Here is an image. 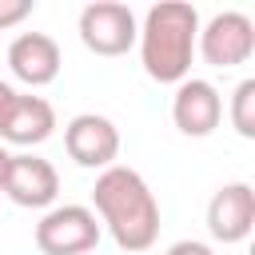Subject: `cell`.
<instances>
[{"label":"cell","mask_w":255,"mask_h":255,"mask_svg":"<svg viewBox=\"0 0 255 255\" xmlns=\"http://www.w3.org/2000/svg\"><path fill=\"white\" fill-rule=\"evenodd\" d=\"M92 207L104 219L116 247L128 255L147 251L159 239V203L135 167H124V163L104 167L92 187Z\"/></svg>","instance_id":"cell-1"},{"label":"cell","mask_w":255,"mask_h":255,"mask_svg":"<svg viewBox=\"0 0 255 255\" xmlns=\"http://www.w3.org/2000/svg\"><path fill=\"white\" fill-rule=\"evenodd\" d=\"M195 36H199V12L183 0L151 4L139 24V60L143 72L155 84H183L195 60Z\"/></svg>","instance_id":"cell-2"},{"label":"cell","mask_w":255,"mask_h":255,"mask_svg":"<svg viewBox=\"0 0 255 255\" xmlns=\"http://www.w3.org/2000/svg\"><path fill=\"white\" fill-rule=\"evenodd\" d=\"M96 243H100V223L96 211L84 203L48 207L44 219L36 223V247L44 255H88Z\"/></svg>","instance_id":"cell-3"},{"label":"cell","mask_w":255,"mask_h":255,"mask_svg":"<svg viewBox=\"0 0 255 255\" xmlns=\"http://www.w3.org/2000/svg\"><path fill=\"white\" fill-rule=\"evenodd\" d=\"M195 52L211 68H239L255 52V24L247 12H215L207 24H199Z\"/></svg>","instance_id":"cell-4"},{"label":"cell","mask_w":255,"mask_h":255,"mask_svg":"<svg viewBox=\"0 0 255 255\" xmlns=\"http://www.w3.org/2000/svg\"><path fill=\"white\" fill-rule=\"evenodd\" d=\"M139 36L135 12L120 0H96L80 12V40L96 56H124Z\"/></svg>","instance_id":"cell-5"},{"label":"cell","mask_w":255,"mask_h":255,"mask_svg":"<svg viewBox=\"0 0 255 255\" xmlns=\"http://www.w3.org/2000/svg\"><path fill=\"white\" fill-rule=\"evenodd\" d=\"M64 147L68 155L80 163V167H112L116 155H120V128L108 120V116H96V112H80L68 120L64 128Z\"/></svg>","instance_id":"cell-6"},{"label":"cell","mask_w":255,"mask_h":255,"mask_svg":"<svg viewBox=\"0 0 255 255\" xmlns=\"http://www.w3.org/2000/svg\"><path fill=\"white\" fill-rule=\"evenodd\" d=\"M255 227V187L235 179L223 183L207 203V231L219 243H243Z\"/></svg>","instance_id":"cell-7"},{"label":"cell","mask_w":255,"mask_h":255,"mask_svg":"<svg viewBox=\"0 0 255 255\" xmlns=\"http://www.w3.org/2000/svg\"><path fill=\"white\" fill-rule=\"evenodd\" d=\"M171 120L183 135H211L223 120V96L215 92L211 80H195L187 76L183 84H175V96H171Z\"/></svg>","instance_id":"cell-8"},{"label":"cell","mask_w":255,"mask_h":255,"mask_svg":"<svg viewBox=\"0 0 255 255\" xmlns=\"http://www.w3.org/2000/svg\"><path fill=\"white\" fill-rule=\"evenodd\" d=\"M4 195L16 207H52L60 195V175L48 159L40 155H12L8 163V179H4Z\"/></svg>","instance_id":"cell-9"},{"label":"cell","mask_w":255,"mask_h":255,"mask_svg":"<svg viewBox=\"0 0 255 255\" xmlns=\"http://www.w3.org/2000/svg\"><path fill=\"white\" fill-rule=\"evenodd\" d=\"M60 44L48 32H20L8 44V68L20 84L28 88H44L60 76Z\"/></svg>","instance_id":"cell-10"},{"label":"cell","mask_w":255,"mask_h":255,"mask_svg":"<svg viewBox=\"0 0 255 255\" xmlns=\"http://www.w3.org/2000/svg\"><path fill=\"white\" fill-rule=\"evenodd\" d=\"M56 131V112H52V104L44 100V96H16V104H12V116H8V124H4V131H0V139H8V143H20V147H36V143H44L48 135Z\"/></svg>","instance_id":"cell-11"},{"label":"cell","mask_w":255,"mask_h":255,"mask_svg":"<svg viewBox=\"0 0 255 255\" xmlns=\"http://www.w3.org/2000/svg\"><path fill=\"white\" fill-rule=\"evenodd\" d=\"M231 128L243 139H255V80H239L231 92Z\"/></svg>","instance_id":"cell-12"},{"label":"cell","mask_w":255,"mask_h":255,"mask_svg":"<svg viewBox=\"0 0 255 255\" xmlns=\"http://www.w3.org/2000/svg\"><path fill=\"white\" fill-rule=\"evenodd\" d=\"M32 8H36V0H0V32L24 24L32 16Z\"/></svg>","instance_id":"cell-13"},{"label":"cell","mask_w":255,"mask_h":255,"mask_svg":"<svg viewBox=\"0 0 255 255\" xmlns=\"http://www.w3.org/2000/svg\"><path fill=\"white\" fill-rule=\"evenodd\" d=\"M167 255H215V251L207 243H199V239H179V243L167 247Z\"/></svg>","instance_id":"cell-14"},{"label":"cell","mask_w":255,"mask_h":255,"mask_svg":"<svg viewBox=\"0 0 255 255\" xmlns=\"http://www.w3.org/2000/svg\"><path fill=\"white\" fill-rule=\"evenodd\" d=\"M16 96H20V92H16L12 84H4V80H0V131H4L8 116H12V104H16Z\"/></svg>","instance_id":"cell-15"},{"label":"cell","mask_w":255,"mask_h":255,"mask_svg":"<svg viewBox=\"0 0 255 255\" xmlns=\"http://www.w3.org/2000/svg\"><path fill=\"white\" fill-rule=\"evenodd\" d=\"M8 163H12V155L0 147V191H4V179H8Z\"/></svg>","instance_id":"cell-16"}]
</instances>
